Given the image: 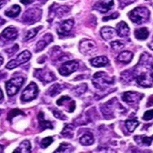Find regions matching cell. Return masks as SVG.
I'll list each match as a JSON object with an SVG mask.
<instances>
[{
	"instance_id": "23",
	"label": "cell",
	"mask_w": 153,
	"mask_h": 153,
	"mask_svg": "<svg viewBox=\"0 0 153 153\" xmlns=\"http://www.w3.org/2000/svg\"><path fill=\"white\" fill-rule=\"evenodd\" d=\"M149 36V32L147 28L142 27L137 29L135 31V36L140 40H145Z\"/></svg>"
},
{
	"instance_id": "31",
	"label": "cell",
	"mask_w": 153,
	"mask_h": 153,
	"mask_svg": "<svg viewBox=\"0 0 153 153\" xmlns=\"http://www.w3.org/2000/svg\"><path fill=\"white\" fill-rule=\"evenodd\" d=\"M72 150V146L67 143H62L55 152H71Z\"/></svg>"
},
{
	"instance_id": "15",
	"label": "cell",
	"mask_w": 153,
	"mask_h": 153,
	"mask_svg": "<svg viewBox=\"0 0 153 153\" xmlns=\"http://www.w3.org/2000/svg\"><path fill=\"white\" fill-rule=\"evenodd\" d=\"M74 25L72 20H66L63 21L57 28V33L60 36H65L70 33Z\"/></svg>"
},
{
	"instance_id": "20",
	"label": "cell",
	"mask_w": 153,
	"mask_h": 153,
	"mask_svg": "<svg viewBox=\"0 0 153 153\" xmlns=\"http://www.w3.org/2000/svg\"><path fill=\"white\" fill-rule=\"evenodd\" d=\"M38 118L39 128H40L42 130H45L46 129H53V126L52 125V123L50 121H48V120H46L45 118H44V115L42 112H39V114L38 116Z\"/></svg>"
},
{
	"instance_id": "34",
	"label": "cell",
	"mask_w": 153,
	"mask_h": 153,
	"mask_svg": "<svg viewBox=\"0 0 153 153\" xmlns=\"http://www.w3.org/2000/svg\"><path fill=\"white\" fill-rule=\"evenodd\" d=\"M70 11V8L68 6H61L56 10V14L59 16H63Z\"/></svg>"
},
{
	"instance_id": "26",
	"label": "cell",
	"mask_w": 153,
	"mask_h": 153,
	"mask_svg": "<svg viewBox=\"0 0 153 153\" xmlns=\"http://www.w3.org/2000/svg\"><path fill=\"white\" fill-rule=\"evenodd\" d=\"M74 125L71 124H68L64 127L61 134L64 137L71 138L74 135Z\"/></svg>"
},
{
	"instance_id": "21",
	"label": "cell",
	"mask_w": 153,
	"mask_h": 153,
	"mask_svg": "<svg viewBox=\"0 0 153 153\" xmlns=\"http://www.w3.org/2000/svg\"><path fill=\"white\" fill-rule=\"evenodd\" d=\"M65 86L63 85H59V84H55L53 86H51L49 89L48 90V94L51 96V97H53L55 96L59 95V93H61Z\"/></svg>"
},
{
	"instance_id": "13",
	"label": "cell",
	"mask_w": 153,
	"mask_h": 153,
	"mask_svg": "<svg viewBox=\"0 0 153 153\" xmlns=\"http://www.w3.org/2000/svg\"><path fill=\"white\" fill-rule=\"evenodd\" d=\"M18 36V31L13 27H8L0 34V39L5 41H13Z\"/></svg>"
},
{
	"instance_id": "29",
	"label": "cell",
	"mask_w": 153,
	"mask_h": 153,
	"mask_svg": "<svg viewBox=\"0 0 153 153\" xmlns=\"http://www.w3.org/2000/svg\"><path fill=\"white\" fill-rule=\"evenodd\" d=\"M138 125H139V122L135 119H131V120H127L125 121V125L127 127V130L129 132L132 133L135 130V129L137 127Z\"/></svg>"
},
{
	"instance_id": "10",
	"label": "cell",
	"mask_w": 153,
	"mask_h": 153,
	"mask_svg": "<svg viewBox=\"0 0 153 153\" xmlns=\"http://www.w3.org/2000/svg\"><path fill=\"white\" fill-rule=\"evenodd\" d=\"M79 68V63L75 60L69 61L62 64L59 69V72L63 76H68L74 71H77Z\"/></svg>"
},
{
	"instance_id": "24",
	"label": "cell",
	"mask_w": 153,
	"mask_h": 153,
	"mask_svg": "<svg viewBox=\"0 0 153 153\" xmlns=\"http://www.w3.org/2000/svg\"><path fill=\"white\" fill-rule=\"evenodd\" d=\"M21 10V7L19 5H14L5 12V14L10 18H14L20 14Z\"/></svg>"
},
{
	"instance_id": "7",
	"label": "cell",
	"mask_w": 153,
	"mask_h": 153,
	"mask_svg": "<svg viewBox=\"0 0 153 153\" xmlns=\"http://www.w3.org/2000/svg\"><path fill=\"white\" fill-rule=\"evenodd\" d=\"M31 57V54L28 51H25L23 53H21L17 56V58L13 59L10 61H9L7 64L6 68L8 70H12V69L16 68L21 64L25 63L29 60Z\"/></svg>"
},
{
	"instance_id": "30",
	"label": "cell",
	"mask_w": 153,
	"mask_h": 153,
	"mask_svg": "<svg viewBox=\"0 0 153 153\" xmlns=\"http://www.w3.org/2000/svg\"><path fill=\"white\" fill-rule=\"evenodd\" d=\"M42 28V27L40 26V27H38L30 29V30L27 32L25 35V37L23 38V41H27V40H29V39L34 38V37L37 35L38 32Z\"/></svg>"
},
{
	"instance_id": "6",
	"label": "cell",
	"mask_w": 153,
	"mask_h": 153,
	"mask_svg": "<svg viewBox=\"0 0 153 153\" xmlns=\"http://www.w3.org/2000/svg\"><path fill=\"white\" fill-rule=\"evenodd\" d=\"M42 16V10L38 8L29 9L25 12L22 20L25 23L31 25L38 22Z\"/></svg>"
},
{
	"instance_id": "8",
	"label": "cell",
	"mask_w": 153,
	"mask_h": 153,
	"mask_svg": "<svg viewBox=\"0 0 153 153\" xmlns=\"http://www.w3.org/2000/svg\"><path fill=\"white\" fill-rule=\"evenodd\" d=\"M38 87L36 83L31 82L25 88L21 95V100L23 102H30L34 100L38 95Z\"/></svg>"
},
{
	"instance_id": "32",
	"label": "cell",
	"mask_w": 153,
	"mask_h": 153,
	"mask_svg": "<svg viewBox=\"0 0 153 153\" xmlns=\"http://www.w3.org/2000/svg\"><path fill=\"white\" fill-rule=\"evenodd\" d=\"M87 90V85L86 84H82V85L78 86L77 87L74 88V93L76 95H80L85 92V91Z\"/></svg>"
},
{
	"instance_id": "42",
	"label": "cell",
	"mask_w": 153,
	"mask_h": 153,
	"mask_svg": "<svg viewBox=\"0 0 153 153\" xmlns=\"http://www.w3.org/2000/svg\"><path fill=\"white\" fill-rule=\"evenodd\" d=\"M6 1H4V0H1V1H0V9L3 8V7L5 6V4H6Z\"/></svg>"
},
{
	"instance_id": "1",
	"label": "cell",
	"mask_w": 153,
	"mask_h": 153,
	"mask_svg": "<svg viewBox=\"0 0 153 153\" xmlns=\"http://www.w3.org/2000/svg\"><path fill=\"white\" fill-rule=\"evenodd\" d=\"M129 19L137 25L146 23L150 18V11L145 7H137L129 13Z\"/></svg>"
},
{
	"instance_id": "43",
	"label": "cell",
	"mask_w": 153,
	"mask_h": 153,
	"mask_svg": "<svg viewBox=\"0 0 153 153\" xmlns=\"http://www.w3.org/2000/svg\"><path fill=\"white\" fill-rule=\"evenodd\" d=\"M6 76V74L4 72H2V71H0V79H3Z\"/></svg>"
},
{
	"instance_id": "3",
	"label": "cell",
	"mask_w": 153,
	"mask_h": 153,
	"mask_svg": "<svg viewBox=\"0 0 153 153\" xmlns=\"http://www.w3.org/2000/svg\"><path fill=\"white\" fill-rule=\"evenodd\" d=\"M136 82L140 86L148 87L153 85V70L146 69L144 71H137Z\"/></svg>"
},
{
	"instance_id": "48",
	"label": "cell",
	"mask_w": 153,
	"mask_h": 153,
	"mask_svg": "<svg viewBox=\"0 0 153 153\" xmlns=\"http://www.w3.org/2000/svg\"><path fill=\"white\" fill-rule=\"evenodd\" d=\"M1 110H0V115H1Z\"/></svg>"
},
{
	"instance_id": "40",
	"label": "cell",
	"mask_w": 153,
	"mask_h": 153,
	"mask_svg": "<svg viewBox=\"0 0 153 153\" xmlns=\"http://www.w3.org/2000/svg\"><path fill=\"white\" fill-rule=\"evenodd\" d=\"M119 16V14L118 13H114L112 14V15L110 16H107V17H104V18H103V21H108L109 19H117Z\"/></svg>"
},
{
	"instance_id": "17",
	"label": "cell",
	"mask_w": 153,
	"mask_h": 153,
	"mask_svg": "<svg viewBox=\"0 0 153 153\" xmlns=\"http://www.w3.org/2000/svg\"><path fill=\"white\" fill-rule=\"evenodd\" d=\"M52 41H53V36H52L51 34L48 33L44 36V39H42V40H39L36 44V53H38V52H40L44 50V48H45L49 43H51Z\"/></svg>"
},
{
	"instance_id": "35",
	"label": "cell",
	"mask_w": 153,
	"mask_h": 153,
	"mask_svg": "<svg viewBox=\"0 0 153 153\" xmlns=\"http://www.w3.org/2000/svg\"><path fill=\"white\" fill-rule=\"evenodd\" d=\"M110 46L113 50H115V51L120 50V49H122L125 46L124 44L119 41L112 42L110 43Z\"/></svg>"
},
{
	"instance_id": "44",
	"label": "cell",
	"mask_w": 153,
	"mask_h": 153,
	"mask_svg": "<svg viewBox=\"0 0 153 153\" xmlns=\"http://www.w3.org/2000/svg\"><path fill=\"white\" fill-rule=\"evenodd\" d=\"M148 46H149V47L151 49V50L153 51V39L152 40V42H150L148 44Z\"/></svg>"
},
{
	"instance_id": "25",
	"label": "cell",
	"mask_w": 153,
	"mask_h": 153,
	"mask_svg": "<svg viewBox=\"0 0 153 153\" xmlns=\"http://www.w3.org/2000/svg\"><path fill=\"white\" fill-rule=\"evenodd\" d=\"M31 144L28 140H25L20 144L19 146L13 152H30Z\"/></svg>"
},
{
	"instance_id": "38",
	"label": "cell",
	"mask_w": 153,
	"mask_h": 153,
	"mask_svg": "<svg viewBox=\"0 0 153 153\" xmlns=\"http://www.w3.org/2000/svg\"><path fill=\"white\" fill-rule=\"evenodd\" d=\"M53 114H54V116H55L56 118H59V119H61V120L66 119V117L63 114L62 112H61V111L55 110L53 111Z\"/></svg>"
},
{
	"instance_id": "4",
	"label": "cell",
	"mask_w": 153,
	"mask_h": 153,
	"mask_svg": "<svg viewBox=\"0 0 153 153\" xmlns=\"http://www.w3.org/2000/svg\"><path fill=\"white\" fill-rule=\"evenodd\" d=\"M24 78L21 76L13 78L7 81L6 83V88L7 94L9 96H13L19 92L21 86L24 83Z\"/></svg>"
},
{
	"instance_id": "14",
	"label": "cell",
	"mask_w": 153,
	"mask_h": 153,
	"mask_svg": "<svg viewBox=\"0 0 153 153\" xmlns=\"http://www.w3.org/2000/svg\"><path fill=\"white\" fill-rule=\"evenodd\" d=\"M113 6H114L113 0H102V1H99L94 5L93 9L102 13H105L109 11Z\"/></svg>"
},
{
	"instance_id": "37",
	"label": "cell",
	"mask_w": 153,
	"mask_h": 153,
	"mask_svg": "<svg viewBox=\"0 0 153 153\" xmlns=\"http://www.w3.org/2000/svg\"><path fill=\"white\" fill-rule=\"evenodd\" d=\"M153 118V110L146 111L143 116V119L145 120H150Z\"/></svg>"
},
{
	"instance_id": "45",
	"label": "cell",
	"mask_w": 153,
	"mask_h": 153,
	"mask_svg": "<svg viewBox=\"0 0 153 153\" xmlns=\"http://www.w3.org/2000/svg\"><path fill=\"white\" fill-rule=\"evenodd\" d=\"M4 63V58L0 55V66L2 65V63Z\"/></svg>"
},
{
	"instance_id": "47",
	"label": "cell",
	"mask_w": 153,
	"mask_h": 153,
	"mask_svg": "<svg viewBox=\"0 0 153 153\" xmlns=\"http://www.w3.org/2000/svg\"><path fill=\"white\" fill-rule=\"evenodd\" d=\"M3 152V147L0 145V152Z\"/></svg>"
},
{
	"instance_id": "46",
	"label": "cell",
	"mask_w": 153,
	"mask_h": 153,
	"mask_svg": "<svg viewBox=\"0 0 153 153\" xmlns=\"http://www.w3.org/2000/svg\"><path fill=\"white\" fill-rule=\"evenodd\" d=\"M2 97H3V93H2V91L0 90V100H1Z\"/></svg>"
},
{
	"instance_id": "9",
	"label": "cell",
	"mask_w": 153,
	"mask_h": 153,
	"mask_svg": "<svg viewBox=\"0 0 153 153\" xmlns=\"http://www.w3.org/2000/svg\"><path fill=\"white\" fill-rule=\"evenodd\" d=\"M80 53L85 55H92L97 51V44L94 41L91 39H83L80 42L79 46Z\"/></svg>"
},
{
	"instance_id": "27",
	"label": "cell",
	"mask_w": 153,
	"mask_h": 153,
	"mask_svg": "<svg viewBox=\"0 0 153 153\" xmlns=\"http://www.w3.org/2000/svg\"><path fill=\"white\" fill-rule=\"evenodd\" d=\"M138 144L140 145H146L150 146L153 140V137H147V136H135L134 137Z\"/></svg>"
},
{
	"instance_id": "19",
	"label": "cell",
	"mask_w": 153,
	"mask_h": 153,
	"mask_svg": "<svg viewBox=\"0 0 153 153\" xmlns=\"http://www.w3.org/2000/svg\"><path fill=\"white\" fill-rule=\"evenodd\" d=\"M90 62L91 65L94 66V67L102 68L105 67V66L107 65L108 63H109V61H108V59L106 56H101L91 59Z\"/></svg>"
},
{
	"instance_id": "22",
	"label": "cell",
	"mask_w": 153,
	"mask_h": 153,
	"mask_svg": "<svg viewBox=\"0 0 153 153\" xmlns=\"http://www.w3.org/2000/svg\"><path fill=\"white\" fill-rule=\"evenodd\" d=\"M134 55L131 52L129 51H124L119 54L118 56V61L123 63H129L131 61Z\"/></svg>"
},
{
	"instance_id": "11",
	"label": "cell",
	"mask_w": 153,
	"mask_h": 153,
	"mask_svg": "<svg viewBox=\"0 0 153 153\" xmlns=\"http://www.w3.org/2000/svg\"><path fill=\"white\" fill-rule=\"evenodd\" d=\"M144 95L142 93L134 92V91H128L123 95V100L128 104L134 105L140 102L142 100Z\"/></svg>"
},
{
	"instance_id": "33",
	"label": "cell",
	"mask_w": 153,
	"mask_h": 153,
	"mask_svg": "<svg viewBox=\"0 0 153 153\" xmlns=\"http://www.w3.org/2000/svg\"><path fill=\"white\" fill-rule=\"evenodd\" d=\"M23 115L24 114V113L23 111L20 110L19 109H13L10 111V112H8V117H7V119H8V120H10V121H11L12 118H13L14 117H16V116L18 115Z\"/></svg>"
},
{
	"instance_id": "28",
	"label": "cell",
	"mask_w": 153,
	"mask_h": 153,
	"mask_svg": "<svg viewBox=\"0 0 153 153\" xmlns=\"http://www.w3.org/2000/svg\"><path fill=\"white\" fill-rule=\"evenodd\" d=\"M80 142L81 144L84 146H89L93 144V142H94V138H93L92 134L88 133V134L84 135L82 137H81L80 139Z\"/></svg>"
},
{
	"instance_id": "41",
	"label": "cell",
	"mask_w": 153,
	"mask_h": 153,
	"mask_svg": "<svg viewBox=\"0 0 153 153\" xmlns=\"http://www.w3.org/2000/svg\"><path fill=\"white\" fill-rule=\"evenodd\" d=\"M34 0H21V2L24 5H29L31 4Z\"/></svg>"
},
{
	"instance_id": "18",
	"label": "cell",
	"mask_w": 153,
	"mask_h": 153,
	"mask_svg": "<svg viewBox=\"0 0 153 153\" xmlns=\"http://www.w3.org/2000/svg\"><path fill=\"white\" fill-rule=\"evenodd\" d=\"M117 30L111 27H104L101 29V35L105 40H110L116 36Z\"/></svg>"
},
{
	"instance_id": "12",
	"label": "cell",
	"mask_w": 153,
	"mask_h": 153,
	"mask_svg": "<svg viewBox=\"0 0 153 153\" xmlns=\"http://www.w3.org/2000/svg\"><path fill=\"white\" fill-rule=\"evenodd\" d=\"M57 105L63 106L68 112H72L76 108V103L69 96H63L56 102Z\"/></svg>"
},
{
	"instance_id": "36",
	"label": "cell",
	"mask_w": 153,
	"mask_h": 153,
	"mask_svg": "<svg viewBox=\"0 0 153 153\" xmlns=\"http://www.w3.org/2000/svg\"><path fill=\"white\" fill-rule=\"evenodd\" d=\"M53 142V137H47L42 140L41 146L44 148V149H45V148H47L49 145H51Z\"/></svg>"
},
{
	"instance_id": "5",
	"label": "cell",
	"mask_w": 153,
	"mask_h": 153,
	"mask_svg": "<svg viewBox=\"0 0 153 153\" xmlns=\"http://www.w3.org/2000/svg\"><path fill=\"white\" fill-rule=\"evenodd\" d=\"M34 76L37 78L40 82L47 84L56 80V76L51 70L47 68L36 70L33 74Z\"/></svg>"
},
{
	"instance_id": "2",
	"label": "cell",
	"mask_w": 153,
	"mask_h": 153,
	"mask_svg": "<svg viewBox=\"0 0 153 153\" xmlns=\"http://www.w3.org/2000/svg\"><path fill=\"white\" fill-rule=\"evenodd\" d=\"M114 83V78L103 71L97 72L93 77V84L95 88L103 90Z\"/></svg>"
},
{
	"instance_id": "39",
	"label": "cell",
	"mask_w": 153,
	"mask_h": 153,
	"mask_svg": "<svg viewBox=\"0 0 153 153\" xmlns=\"http://www.w3.org/2000/svg\"><path fill=\"white\" fill-rule=\"evenodd\" d=\"M118 1H119L120 6L121 8H123V7L134 3L135 1H137V0H118Z\"/></svg>"
},
{
	"instance_id": "16",
	"label": "cell",
	"mask_w": 153,
	"mask_h": 153,
	"mask_svg": "<svg viewBox=\"0 0 153 153\" xmlns=\"http://www.w3.org/2000/svg\"><path fill=\"white\" fill-rule=\"evenodd\" d=\"M129 28L124 21L120 22L117 25V33L120 38H126L129 35Z\"/></svg>"
}]
</instances>
